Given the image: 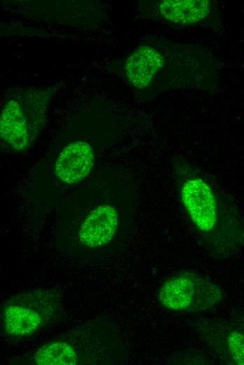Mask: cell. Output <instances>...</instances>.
Here are the masks:
<instances>
[{
    "mask_svg": "<svg viewBox=\"0 0 244 365\" xmlns=\"http://www.w3.org/2000/svg\"><path fill=\"white\" fill-rule=\"evenodd\" d=\"M3 319L6 332L18 336L34 333L42 324V319L39 312L20 305L6 307Z\"/></svg>",
    "mask_w": 244,
    "mask_h": 365,
    "instance_id": "obj_8",
    "label": "cell"
},
{
    "mask_svg": "<svg viewBox=\"0 0 244 365\" xmlns=\"http://www.w3.org/2000/svg\"><path fill=\"white\" fill-rule=\"evenodd\" d=\"M161 15L168 20L179 25L196 23L203 19L210 11L206 0H168L159 5Z\"/></svg>",
    "mask_w": 244,
    "mask_h": 365,
    "instance_id": "obj_7",
    "label": "cell"
},
{
    "mask_svg": "<svg viewBox=\"0 0 244 365\" xmlns=\"http://www.w3.org/2000/svg\"><path fill=\"white\" fill-rule=\"evenodd\" d=\"M94 161L91 146L86 142L75 141L60 152L55 164V173L65 183H77L90 173Z\"/></svg>",
    "mask_w": 244,
    "mask_h": 365,
    "instance_id": "obj_3",
    "label": "cell"
},
{
    "mask_svg": "<svg viewBox=\"0 0 244 365\" xmlns=\"http://www.w3.org/2000/svg\"><path fill=\"white\" fill-rule=\"evenodd\" d=\"M34 361L39 365H75L77 355L71 345L57 341L41 347L34 354Z\"/></svg>",
    "mask_w": 244,
    "mask_h": 365,
    "instance_id": "obj_9",
    "label": "cell"
},
{
    "mask_svg": "<svg viewBox=\"0 0 244 365\" xmlns=\"http://www.w3.org/2000/svg\"><path fill=\"white\" fill-rule=\"evenodd\" d=\"M118 225L116 210L110 205H102L92 211L82 223L79 239L87 247L95 248L109 243Z\"/></svg>",
    "mask_w": 244,
    "mask_h": 365,
    "instance_id": "obj_4",
    "label": "cell"
},
{
    "mask_svg": "<svg viewBox=\"0 0 244 365\" xmlns=\"http://www.w3.org/2000/svg\"><path fill=\"white\" fill-rule=\"evenodd\" d=\"M1 138L12 147L20 150L28 144L26 119L18 103L11 100L1 112L0 121Z\"/></svg>",
    "mask_w": 244,
    "mask_h": 365,
    "instance_id": "obj_6",
    "label": "cell"
},
{
    "mask_svg": "<svg viewBox=\"0 0 244 365\" xmlns=\"http://www.w3.org/2000/svg\"><path fill=\"white\" fill-rule=\"evenodd\" d=\"M226 345L235 364L244 365V333L238 331L230 332L226 338Z\"/></svg>",
    "mask_w": 244,
    "mask_h": 365,
    "instance_id": "obj_10",
    "label": "cell"
},
{
    "mask_svg": "<svg viewBox=\"0 0 244 365\" xmlns=\"http://www.w3.org/2000/svg\"><path fill=\"white\" fill-rule=\"evenodd\" d=\"M160 303L172 311L198 312L222 299L215 284L194 272H182L168 279L159 290Z\"/></svg>",
    "mask_w": 244,
    "mask_h": 365,
    "instance_id": "obj_1",
    "label": "cell"
},
{
    "mask_svg": "<svg viewBox=\"0 0 244 365\" xmlns=\"http://www.w3.org/2000/svg\"><path fill=\"white\" fill-rule=\"evenodd\" d=\"M181 197L194 224L203 232L212 230L217 222V206L210 186L199 178L189 180L182 186Z\"/></svg>",
    "mask_w": 244,
    "mask_h": 365,
    "instance_id": "obj_2",
    "label": "cell"
},
{
    "mask_svg": "<svg viewBox=\"0 0 244 365\" xmlns=\"http://www.w3.org/2000/svg\"><path fill=\"white\" fill-rule=\"evenodd\" d=\"M163 65V58L154 48L142 46L127 59L125 70L130 82L136 88L147 86Z\"/></svg>",
    "mask_w": 244,
    "mask_h": 365,
    "instance_id": "obj_5",
    "label": "cell"
}]
</instances>
